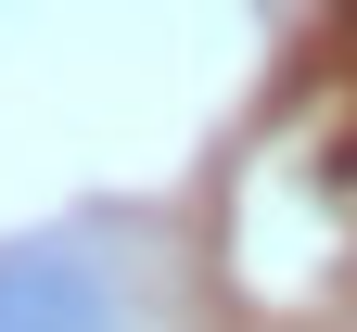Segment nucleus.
I'll use <instances>...</instances> for the list:
<instances>
[{
	"mask_svg": "<svg viewBox=\"0 0 357 332\" xmlns=\"http://www.w3.org/2000/svg\"><path fill=\"white\" fill-rule=\"evenodd\" d=\"M0 332H115V281L77 243H0Z\"/></svg>",
	"mask_w": 357,
	"mask_h": 332,
	"instance_id": "1",
	"label": "nucleus"
}]
</instances>
